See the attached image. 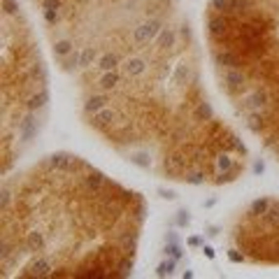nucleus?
I'll return each instance as SVG.
<instances>
[{
  "instance_id": "1",
  "label": "nucleus",
  "mask_w": 279,
  "mask_h": 279,
  "mask_svg": "<svg viewBox=\"0 0 279 279\" xmlns=\"http://www.w3.org/2000/svg\"><path fill=\"white\" fill-rule=\"evenodd\" d=\"M75 86L84 124L161 179L223 186L249 165L242 137L210 100L189 17Z\"/></svg>"
},
{
  "instance_id": "2",
  "label": "nucleus",
  "mask_w": 279,
  "mask_h": 279,
  "mask_svg": "<svg viewBox=\"0 0 279 279\" xmlns=\"http://www.w3.org/2000/svg\"><path fill=\"white\" fill-rule=\"evenodd\" d=\"M147 219L145 198L72 154L5 174L0 275L7 279L126 277Z\"/></svg>"
},
{
  "instance_id": "3",
  "label": "nucleus",
  "mask_w": 279,
  "mask_h": 279,
  "mask_svg": "<svg viewBox=\"0 0 279 279\" xmlns=\"http://www.w3.org/2000/svg\"><path fill=\"white\" fill-rule=\"evenodd\" d=\"M205 33L233 114L279 163V0H207Z\"/></svg>"
},
{
  "instance_id": "4",
  "label": "nucleus",
  "mask_w": 279,
  "mask_h": 279,
  "mask_svg": "<svg viewBox=\"0 0 279 279\" xmlns=\"http://www.w3.org/2000/svg\"><path fill=\"white\" fill-rule=\"evenodd\" d=\"M0 140L2 174H10L44 128L49 79L40 38L21 0H2Z\"/></svg>"
},
{
  "instance_id": "5",
  "label": "nucleus",
  "mask_w": 279,
  "mask_h": 279,
  "mask_svg": "<svg viewBox=\"0 0 279 279\" xmlns=\"http://www.w3.org/2000/svg\"><path fill=\"white\" fill-rule=\"evenodd\" d=\"M228 254L240 263L279 265V198H258L233 219Z\"/></svg>"
}]
</instances>
